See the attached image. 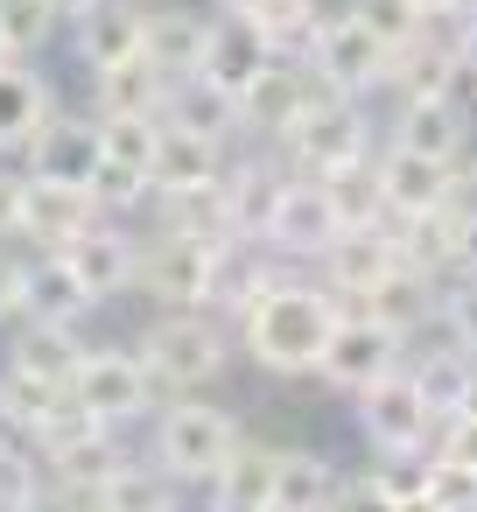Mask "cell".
I'll use <instances>...</instances> for the list:
<instances>
[{
  "label": "cell",
  "mask_w": 477,
  "mask_h": 512,
  "mask_svg": "<svg viewBox=\"0 0 477 512\" xmlns=\"http://www.w3.org/2000/svg\"><path fill=\"white\" fill-rule=\"evenodd\" d=\"M330 323H337V295L295 267L288 281H274V288L239 316V344H246V358H253L260 372L302 379V372H316Z\"/></svg>",
  "instance_id": "1"
},
{
  "label": "cell",
  "mask_w": 477,
  "mask_h": 512,
  "mask_svg": "<svg viewBox=\"0 0 477 512\" xmlns=\"http://www.w3.org/2000/svg\"><path fill=\"white\" fill-rule=\"evenodd\" d=\"M239 435H246V428H239L225 407L197 400V393H162L155 414H148V456H155L183 491H204V484L225 470V456L239 449Z\"/></svg>",
  "instance_id": "2"
},
{
  "label": "cell",
  "mask_w": 477,
  "mask_h": 512,
  "mask_svg": "<svg viewBox=\"0 0 477 512\" xmlns=\"http://www.w3.org/2000/svg\"><path fill=\"white\" fill-rule=\"evenodd\" d=\"M134 351L162 393H204L232 365V323L218 309H162L134 337Z\"/></svg>",
  "instance_id": "3"
},
{
  "label": "cell",
  "mask_w": 477,
  "mask_h": 512,
  "mask_svg": "<svg viewBox=\"0 0 477 512\" xmlns=\"http://www.w3.org/2000/svg\"><path fill=\"white\" fill-rule=\"evenodd\" d=\"M302 57L323 78V92H337V99H372V92L393 85V43H379L351 8L344 15H323L316 36L302 43Z\"/></svg>",
  "instance_id": "4"
},
{
  "label": "cell",
  "mask_w": 477,
  "mask_h": 512,
  "mask_svg": "<svg viewBox=\"0 0 477 512\" xmlns=\"http://www.w3.org/2000/svg\"><path fill=\"white\" fill-rule=\"evenodd\" d=\"M218 260H225V246H204V239L148 225L141 232V267H134V295H148L155 309H211Z\"/></svg>",
  "instance_id": "5"
},
{
  "label": "cell",
  "mask_w": 477,
  "mask_h": 512,
  "mask_svg": "<svg viewBox=\"0 0 477 512\" xmlns=\"http://www.w3.org/2000/svg\"><path fill=\"white\" fill-rule=\"evenodd\" d=\"M351 400H358V435H365L379 456H414V449H428L435 428H442V414L428 407V393H421V379H414L407 365L379 372V379L358 386Z\"/></svg>",
  "instance_id": "6"
},
{
  "label": "cell",
  "mask_w": 477,
  "mask_h": 512,
  "mask_svg": "<svg viewBox=\"0 0 477 512\" xmlns=\"http://www.w3.org/2000/svg\"><path fill=\"white\" fill-rule=\"evenodd\" d=\"M281 162L295 169V176H330V169H344V162H358V155H372V120H365V106L358 99H337V92H323L281 141Z\"/></svg>",
  "instance_id": "7"
},
{
  "label": "cell",
  "mask_w": 477,
  "mask_h": 512,
  "mask_svg": "<svg viewBox=\"0 0 477 512\" xmlns=\"http://www.w3.org/2000/svg\"><path fill=\"white\" fill-rule=\"evenodd\" d=\"M71 393H78L99 421H113V428L148 421L155 400H162V386L148 379V365H141L134 344H92L85 365H78V379H71Z\"/></svg>",
  "instance_id": "8"
},
{
  "label": "cell",
  "mask_w": 477,
  "mask_h": 512,
  "mask_svg": "<svg viewBox=\"0 0 477 512\" xmlns=\"http://www.w3.org/2000/svg\"><path fill=\"white\" fill-rule=\"evenodd\" d=\"M393 365H400V330L379 323V316L358 309V302H337V323H330V337H323L316 379H330L337 393H358V386H372V379L393 372Z\"/></svg>",
  "instance_id": "9"
},
{
  "label": "cell",
  "mask_w": 477,
  "mask_h": 512,
  "mask_svg": "<svg viewBox=\"0 0 477 512\" xmlns=\"http://www.w3.org/2000/svg\"><path fill=\"white\" fill-rule=\"evenodd\" d=\"M316 99H323V78L309 71V57H302V50H281V57L239 92V127H246V141H267V148H274Z\"/></svg>",
  "instance_id": "10"
},
{
  "label": "cell",
  "mask_w": 477,
  "mask_h": 512,
  "mask_svg": "<svg viewBox=\"0 0 477 512\" xmlns=\"http://www.w3.org/2000/svg\"><path fill=\"white\" fill-rule=\"evenodd\" d=\"M64 260H71V274L85 281V295H92V309L99 302H120V295H134V267H141V232L127 225V218H113V211H99L78 239H64L57 246Z\"/></svg>",
  "instance_id": "11"
},
{
  "label": "cell",
  "mask_w": 477,
  "mask_h": 512,
  "mask_svg": "<svg viewBox=\"0 0 477 512\" xmlns=\"http://www.w3.org/2000/svg\"><path fill=\"white\" fill-rule=\"evenodd\" d=\"M344 232V218L330 211V197H323V183L316 176H288V190H281V204H274V218H267V232H260V246H274L281 260H295V267H316L323 253H330V239Z\"/></svg>",
  "instance_id": "12"
},
{
  "label": "cell",
  "mask_w": 477,
  "mask_h": 512,
  "mask_svg": "<svg viewBox=\"0 0 477 512\" xmlns=\"http://www.w3.org/2000/svg\"><path fill=\"white\" fill-rule=\"evenodd\" d=\"M393 225V239H400V260L407 267H421L428 281H456V274H470L477 267V232L449 211V204H435V211H414V218H386Z\"/></svg>",
  "instance_id": "13"
},
{
  "label": "cell",
  "mask_w": 477,
  "mask_h": 512,
  "mask_svg": "<svg viewBox=\"0 0 477 512\" xmlns=\"http://www.w3.org/2000/svg\"><path fill=\"white\" fill-rule=\"evenodd\" d=\"M393 267H400L393 225H344V232L330 239V253L316 260V281H323L337 302H358V295H372Z\"/></svg>",
  "instance_id": "14"
},
{
  "label": "cell",
  "mask_w": 477,
  "mask_h": 512,
  "mask_svg": "<svg viewBox=\"0 0 477 512\" xmlns=\"http://www.w3.org/2000/svg\"><path fill=\"white\" fill-rule=\"evenodd\" d=\"M22 169H29V162H22ZM92 218H99V197H92V183H57V176H36V169H29V183H22V225H15V239H29L36 253H50V246L78 239Z\"/></svg>",
  "instance_id": "15"
},
{
  "label": "cell",
  "mask_w": 477,
  "mask_h": 512,
  "mask_svg": "<svg viewBox=\"0 0 477 512\" xmlns=\"http://www.w3.org/2000/svg\"><path fill=\"white\" fill-rule=\"evenodd\" d=\"M281 50L246 22V15H211V36H204V57H197V71L190 78H204V85H218V92H246L267 64H274Z\"/></svg>",
  "instance_id": "16"
},
{
  "label": "cell",
  "mask_w": 477,
  "mask_h": 512,
  "mask_svg": "<svg viewBox=\"0 0 477 512\" xmlns=\"http://www.w3.org/2000/svg\"><path fill=\"white\" fill-rule=\"evenodd\" d=\"M99 155H106L99 113H71V106H57V113L43 120V134L29 141V155H22V162H29L36 176H57V183H92Z\"/></svg>",
  "instance_id": "17"
},
{
  "label": "cell",
  "mask_w": 477,
  "mask_h": 512,
  "mask_svg": "<svg viewBox=\"0 0 477 512\" xmlns=\"http://www.w3.org/2000/svg\"><path fill=\"white\" fill-rule=\"evenodd\" d=\"M71 50L85 71H113L127 57H141L148 50V8L141 0H99V8H85L71 22Z\"/></svg>",
  "instance_id": "18"
},
{
  "label": "cell",
  "mask_w": 477,
  "mask_h": 512,
  "mask_svg": "<svg viewBox=\"0 0 477 512\" xmlns=\"http://www.w3.org/2000/svg\"><path fill=\"white\" fill-rule=\"evenodd\" d=\"M64 99L50 92L43 71H29V57H0V155H29V141L43 134V120L57 113Z\"/></svg>",
  "instance_id": "19"
},
{
  "label": "cell",
  "mask_w": 477,
  "mask_h": 512,
  "mask_svg": "<svg viewBox=\"0 0 477 512\" xmlns=\"http://www.w3.org/2000/svg\"><path fill=\"white\" fill-rule=\"evenodd\" d=\"M232 141H211L183 120H162V141H155V190H190V183H218L232 169Z\"/></svg>",
  "instance_id": "20"
},
{
  "label": "cell",
  "mask_w": 477,
  "mask_h": 512,
  "mask_svg": "<svg viewBox=\"0 0 477 512\" xmlns=\"http://www.w3.org/2000/svg\"><path fill=\"white\" fill-rule=\"evenodd\" d=\"M274 470H281V449L260 442V435H239V449L204 484V498L225 505V512H274Z\"/></svg>",
  "instance_id": "21"
},
{
  "label": "cell",
  "mask_w": 477,
  "mask_h": 512,
  "mask_svg": "<svg viewBox=\"0 0 477 512\" xmlns=\"http://www.w3.org/2000/svg\"><path fill=\"white\" fill-rule=\"evenodd\" d=\"M463 85V64H456V43L442 29H421L414 43L393 50V99H456Z\"/></svg>",
  "instance_id": "22"
},
{
  "label": "cell",
  "mask_w": 477,
  "mask_h": 512,
  "mask_svg": "<svg viewBox=\"0 0 477 512\" xmlns=\"http://www.w3.org/2000/svg\"><path fill=\"white\" fill-rule=\"evenodd\" d=\"M169 92H176V78H169L148 50L127 57V64H113V71H92V113H99V120H113V113H148V120H162Z\"/></svg>",
  "instance_id": "23"
},
{
  "label": "cell",
  "mask_w": 477,
  "mask_h": 512,
  "mask_svg": "<svg viewBox=\"0 0 477 512\" xmlns=\"http://www.w3.org/2000/svg\"><path fill=\"white\" fill-rule=\"evenodd\" d=\"M379 176H386V218H414V211L449 204L456 162H435V155H414V148H393V141H386Z\"/></svg>",
  "instance_id": "24"
},
{
  "label": "cell",
  "mask_w": 477,
  "mask_h": 512,
  "mask_svg": "<svg viewBox=\"0 0 477 512\" xmlns=\"http://www.w3.org/2000/svg\"><path fill=\"white\" fill-rule=\"evenodd\" d=\"M22 316H36V323H85L92 316V295L57 246L22 260Z\"/></svg>",
  "instance_id": "25"
},
{
  "label": "cell",
  "mask_w": 477,
  "mask_h": 512,
  "mask_svg": "<svg viewBox=\"0 0 477 512\" xmlns=\"http://www.w3.org/2000/svg\"><path fill=\"white\" fill-rule=\"evenodd\" d=\"M393 148H414V155H435V162H456L470 148V120L456 99H400L393 113Z\"/></svg>",
  "instance_id": "26"
},
{
  "label": "cell",
  "mask_w": 477,
  "mask_h": 512,
  "mask_svg": "<svg viewBox=\"0 0 477 512\" xmlns=\"http://www.w3.org/2000/svg\"><path fill=\"white\" fill-rule=\"evenodd\" d=\"M211 15H218V8H183V0H155V8H148V57H155L169 78H190V71H197V57H204Z\"/></svg>",
  "instance_id": "27"
},
{
  "label": "cell",
  "mask_w": 477,
  "mask_h": 512,
  "mask_svg": "<svg viewBox=\"0 0 477 512\" xmlns=\"http://www.w3.org/2000/svg\"><path fill=\"white\" fill-rule=\"evenodd\" d=\"M85 337H78V323H36V316H15V344H8V365H29V372H43V379H57V386H71L78 379V365H85Z\"/></svg>",
  "instance_id": "28"
},
{
  "label": "cell",
  "mask_w": 477,
  "mask_h": 512,
  "mask_svg": "<svg viewBox=\"0 0 477 512\" xmlns=\"http://www.w3.org/2000/svg\"><path fill=\"white\" fill-rule=\"evenodd\" d=\"M316 505H344L337 463L316 456V449H281V470H274V512H316Z\"/></svg>",
  "instance_id": "29"
},
{
  "label": "cell",
  "mask_w": 477,
  "mask_h": 512,
  "mask_svg": "<svg viewBox=\"0 0 477 512\" xmlns=\"http://www.w3.org/2000/svg\"><path fill=\"white\" fill-rule=\"evenodd\" d=\"M358 309H372L379 323H393V330L407 337L414 323H428V316L442 309V281H428L421 267H407V260H400V267H393L372 295H358Z\"/></svg>",
  "instance_id": "30"
},
{
  "label": "cell",
  "mask_w": 477,
  "mask_h": 512,
  "mask_svg": "<svg viewBox=\"0 0 477 512\" xmlns=\"http://www.w3.org/2000/svg\"><path fill=\"white\" fill-rule=\"evenodd\" d=\"M162 120H183V127H197V134H211V141H232V148H246L239 99H232V92H218V85H204V78H176V92H169Z\"/></svg>",
  "instance_id": "31"
},
{
  "label": "cell",
  "mask_w": 477,
  "mask_h": 512,
  "mask_svg": "<svg viewBox=\"0 0 477 512\" xmlns=\"http://www.w3.org/2000/svg\"><path fill=\"white\" fill-rule=\"evenodd\" d=\"M323 183V197H330V211L344 218V225H386V176H379V155H358V162H344V169H330V176H316Z\"/></svg>",
  "instance_id": "32"
},
{
  "label": "cell",
  "mask_w": 477,
  "mask_h": 512,
  "mask_svg": "<svg viewBox=\"0 0 477 512\" xmlns=\"http://www.w3.org/2000/svg\"><path fill=\"white\" fill-rule=\"evenodd\" d=\"M64 393H71V386H57V379L29 372V365H0V407H8V421H15L22 435H36L43 414H50Z\"/></svg>",
  "instance_id": "33"
},
{
  "label": "cell",
  "mask_w": 477,
  "mask_h": 512,
  "mask_svg": "<svg viewBox=\"0 0 477 512\" xmlns=\"http://www.w3.org/2000/svg\"><path fill=\"white\" fill-rule=\"evenodd\" d=\"M246 22L274 43V50H302L316 36V0H246Z\"/></svg>",
  "instance_id": "34"
},
{
  "label": "cell",
  "mask_w": 477,
  "mask_h": 512,
  "mask_svg": "<svg viewBox=\"0 0 477 512\" xmlns=\"http://www.w3.org/2000/svg\"><path fill=\"white\" fill-rule=\"evenodd\" d=\"M57 29H64V22H57L50 0H0V36H8L15 57H36Z\"/></svg>",
  "instance_id": "35"
},
{
  "label": "cell",
  "mask_w": 477,
  "mask_h": 512,
  "mask_svg": "<svg viewBox=\"0 0 477 512\" xmlns=\"http://www.w3.org/2000/svg\"><path fill=\"white\" fill-rule=\"evenodd\" d=\"M351 15H358L379 43H393V50L428 29V22H421V0H351Z\"/></svg>",
  "instance_id": "36"
},
{
  "label": "cell",
  "mask_w": 477,
  "mask_h": 512,
  "mask_svg": "<svg viewBox=\"0 0 477 512\" xmlns=\"http://www.w3.org/2000/svg\"><path fill=\"white\" fill-rule=\"evenodd\" d=\"M456 505H477V470L428 449V512H456Z\"/></svg>",
  "instance_id": "37"
},
{
  "label": "cell",
  "mask_w": 477,
  "mask_h": 512,
  "mask_svg": "<svg viewBox=\"0 0 477 512\" xmlns=\"http://www.w3.org/2000/svg\"><path fill=\"white\" fill-rule=\"evenodd\" d=\"M442 323L456 330V344H463V351H477V267H470V274H456V281L442 288Z\"/></svg>",
  "instance_id": "38"
},
{
  "label": "cell",
  "mask_w": 477,
  "mask_h": 512,
  "mask_svg": "<svg viewBox=\"0 0 477 512\" xmlns=\"http://www.w3.org/2000/svg\"><path fill=\"white\" fill-rule=\"evenodd\" d=\"M435 456H449V463H463V470H477V407H463V414H449L442 428H435V442H428Z\"/></svg>",
  "instance_id": "39"
},
{
  "label": "cell",
  "mask_w": 477,
  "mask_h": 512,
  "mask_svg": "<svg viewBox=\"0 0 477 512\" xmlns=\"http://www.w3.org/2000/svg\"><path fill=\"white\" fill-rule=\"evenodd\" d=\"M22 183H29V169L15 155H0V239H15V225H22Z\"/></svg>",
  "instance_id": "40"
},
{
  "label": "cell",
  "mask_w": 477,
  "mask_h": 512,
  "mask_svg": "<svg viewBox=\"0 0 477 512\" xmlns=\"http://www.w3.org/2000/svg\"><path fill=\"white\" fill-rule=\"evenodd\" d=\"M15 316H22V260L0 253V330H8Z\"/></svg>",
  "instance_id": "41"
},
{
  "label": "cell",
  "mask_w": 477,
  "mask_h": 512,
  "mask_svg": "<svg viewBox=\"0 0 477 512\" xmlns=\"http://www.w3.org/2000/svg\"><path fill=\"white\" fill-rule=\"evenodd\" d=\"M449 43H456V64H463V78H477V0H470V8L456 15V36H449Z\"/></svg>",
  "instance_id": "42"
},
{
  "label": "cell",
  "mask_w": 477,
  "mask_h": 512,
  "mask_svg": "<svg viewBox=\"0 0 477 512\" xmlns=\"http://www.w3.org/2000/svg\"><path fill=\"white\" fill-rule=\"evenodd\" d=\"M449 211L477 232V162H470V169H456V183H449Z\"/></svg>",
  "instance_id": "43"
},
{
  "label": "cell",
  "mask_w": 477,
  "mask_h": 512,
  "mask_svg": "<svg viewBox=\"0 0 477 512\" xmlns=\"http://www.w3.org/2000/svg\"><path fill=\"white\" fill-rule=\"evenodd\" d=\"M50 8H57V22H64V29H71V22H78V15H85V8H99V0H50Z\"/></svg>",
  "instance_id": "44"
},
{
  "label": "cell",
  "mask_w": 477,
  "mask_h": 512,
  "mask_svg": "<svg viewBox=\"0 0 477 512\" xmlns=\"http://www.w3.org/2000/svg\"><path fill=\"white\" fill-rule=\"evenodd\" d=\"M0 57H15V50H8V36H0Z\"/></svg>",
  "instance_id": "45"
},
{
  "label": "cell",
  "mask_w": 477,
  "mask_h": 512,
  "mask_svg": "<svg viewBox=\"0 0 477 512\" xmlns=\"http://www.w3.org/2000/svg\"><path fill=\"white\" fill-rule=\"evenodd\" d=\"M141 8H155V0H141Z\"/></svg>",
  "instance_id": "46"
},
{
  "label": "cell",
  "mask_w": 477,
  "mask_h": 512,
  "mask_svg": "<svg viewBox=\"0 0 477 512\" xmlns=\"http://www.w3.org/2000/svg\"><path fill=\"white\" fill-rule=\"evenodd\" d=\"M470 407H477V393H470Z\"/></svg>",
  "instance_id": "47"
}]
</instances>
